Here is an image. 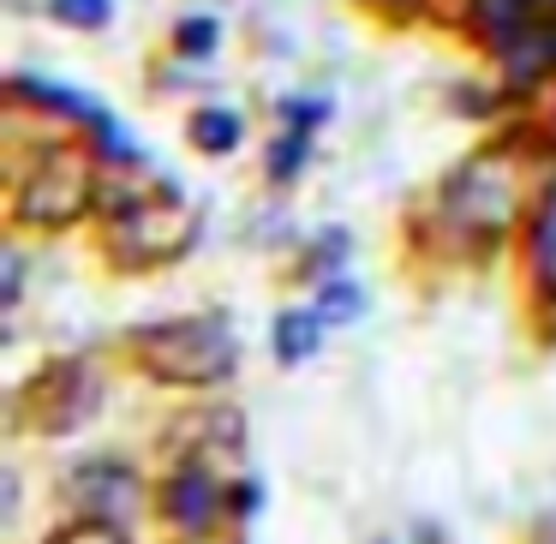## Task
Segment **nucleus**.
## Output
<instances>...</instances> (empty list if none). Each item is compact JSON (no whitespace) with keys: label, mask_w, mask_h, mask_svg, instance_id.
I'll return each instance as SVG.
<instances>
[{"label":"nucleus","mask_w":556,"mask_h":544,"mask_svg":"<svg viewBox=\"0 0 556 544\" xmlns=\"http://www.w3.org/2000/svg\"><path fill=\"white\" fill-rule=\"evenodd\" d=\"M317 324H324V317H317V312H293V317H281V324H276V353H281V359H305V353H312L317 347Z\"/></svg>","instance_id":"obj_9"},{"label":"nucleus","mask_w":556,"mask_h":544,"mask_svg":"<svg viewBox=\"0 0 556 544\" xmlns=\"http://www.w3.org/2000/svg\"><path fill=\"white\" fill-rule=\"evenodd\" d=\"M90 204H102V180H97L90 150H78V144H49L18 174V192H13V216L42 233L73 228Z\"/></svg>","instance_id":"obj_3"},{"label":"nucleus","mask_w":556,"mask_h":544,"mask_svg":"<svg viewBox=\"0 0 556 544\" xmlns=\"http://www.w3.org/2000/svg\"><path fill=\"white\" fill-rule=\"evenodd\" d=\"M527 257H532V281L556 300V186L544 192L539 216H532V233H527Z\"/></svg>","instance_id":"obj_8"},{"label":"nucleus","mask_w":556,"mask_h":544,"mask_svg":"<svg viewBox=\"0 0 556 544\" xmlns=\"http://www.w3.org/2000/svg\"><path fill=\"white\" fill-rule=\"evenodd\" d=\"M73 503H85V515H121L126 503H132V479H126V467H114V460H90V467L73 472Z\"/></svg>","instance_id":"obj_7"},{"label":"nucleus","mask_w":556,"mask_h":544,"mask_svg":"<svg viewBox=\"0 0 556 544\" xmlns=\"http://www.w3.org/2000/svg\"><path fill=\"white\" fill-rule=\"evenodd\" d=\"M508 192H515V186H508V174H503V156H484V162H467V168L448 180L443 210L460 222L467 240H491L508 222Z\"/></svg>","instance_id":"obj_5"},{"label":"nucleus","mask_w":556,"mask_h":544,"mask_svg":"<svg viewBox=\"0 0 556 544\" xmlns=\"http://www.w3.org/2000/svg\"><path fill=\"white\" fill-rule=\"evenodd\" d=\"M132 359L144 365V377L168 389H210L233 377L240 347L222 317H162L132 336Z\"/></svg>","instance_id":"obj_2"},{"label":"nucleus","mask_w":556,"mask_h":544,"mask_svg":"<svg viewBox=\"0 0 556 544\" xmlns=\"http://www.w3.org/2000/svg\"><path fill=\"white\" fill-rule=\"evenodd\" d=\"M42 544H126V532H121V520H109V515H78L73 527L49 532Z\"/></svg>","instance_id":"obj_10"},{"label":"nucleus","mask_w":556,"mask_h":544,"mask_svg":"<svg viewBox=\"0 0 556 544\" xmlns=\"http://www.w3.org/2000/svg\"><path fill=\"white\" fill-rule=\"evenodd\" d=\"M102 407V377L85 359H54L18 395V425L37 437H66Z\"/></svg>","instance_id":"obj_4"},{"label":"nucleus","mask_w":556,"mask_h":544,"mask_svg":"<svg viewBox=\"0 0 556 544\" xmlns=\"http://www.w3.org/2000/svg\"><path fill=\"white\" fill-rule=\"evenodd\" d=\"M102 222H109V257L121 269H156L192 245L198 222L174 186H150V192H126V186H102Z\"/></svg>","instance_id":"obj_1"},{"label":"nucleus","mask_w":556,"mask_h":544,"mask_svg":"<svg viewBox=\"0 0 556 544\" xmlns=\"http://www.w3.org/2000/svg\"><path fill=\"white\" fill-rule=\"evenodd\" d=\"M54 13L73 25H109V0H54Z\"/></svg>","instance_id":"obj_12"},{"label":"nucleus","mask_w":556,"mask_h":544,"mask_svg":"<svg viewBox=\"0 0 556 544\" xmlns=\"http://www.w3.org/2000/svg\"><path fill=\"white\" fill-rule=\"evenodd\" d=\"M192 138H198L204 150H216V156H222V150H233V144H240V114L204 109V114L192 121Z\"/></svg>","instance_id":"obj_11"},{"label":"nucleus","mask_w":556,"mask_h":544,"mask_svg":"<svg viewBox=\"0 0 556 544\" xmlns=\"http://www.w3.org/2000/svg\"><path fill=\"white\" fill-rule=\"evenodd\" d=\"M162 515L186 532H210V520L222 515V479L210 472L204 455H186L180 467H174L168 491H162Z\"/></svg>","instance_id":"obj_6"}]
</instances>
